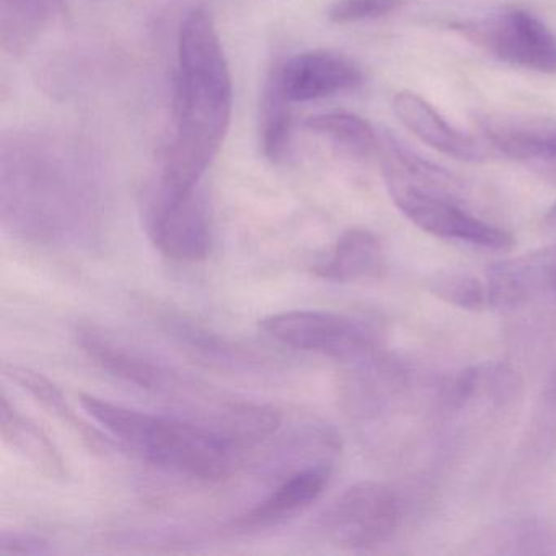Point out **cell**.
I'll use <instances>...</instances> for the list:
<instances>
[{"mask_svg":"<svg viewBox=\"0 0 556 556\" xmlns=\"http://www.w3.org/2000/svg\"><path fill=\"white\" fill-rule=\"evenodd\" d=\"M282 89L291 102H312L341 92H350L363 84L359 67L343 54L308 51L279 67Z\"/></svg>","mask_w":556,"mask_h":556,"instance_id":"7c38bea8","label":"cell"},{"mask_svg":"<svg viewBox=\"0 0 556 556\" xmlns=\"http://www.w3.org/2000/svg\"><path fill=\"white\" fill-rule=\"evenodd\" d=\"M48 552V540L35 533L2 532L0 555H41Z\"/></svg>","mask_w":556,"mask_h":556,"instance_id":"cb8c5ba5","label":"cell"},{"mask_svg":"<svg viewBox=\"0 0 556 556\" xmlns=\"http://www.w3.org/2000/svg\"><path fill=\"white\" fill-rule=\"evenodd\" d=\"M455 30L501 63L540 74H556V38L535 15L506 9L458 22Z\"/></svg>","mask_w":556,"mask_h":556,"instance_id":"277c9868","label":"cell"},{"mask_svg":"<svg viewBox=\"0 0 556 556\" xmlns=\"http://www.w3.org/2000/svg\"><path fill=\"white\" fill-rule=\"evenodd\" d=\"M402 503L392 488L361 481L344 490L321 517V530L344 549H374L395 535Z\"/></svg>","mask_w":556,"mask_h":556,"instance_id":"8992f818","label":"cell"},{"mask_svg":"<svg viewBox=\"0 0 556 556\" xmlns=\"http://www.w3.org/2000/svg\"><path fill=\"white\" fill-rule=\"evenodd\" d=\"M63 0H2V40L18 50L63 12Z\"/></svg>","mask_w":556,"mask_h":556,"instance_id":"44dd1931","label":"cell"},{"mask_svg":"<svg viewBox=\"0 0 556 556\" xmlns=\"http://www.w3.org/2000/svg\"><path fill=\"white\" fill-rule=\"evenodd\" d=\"M333 473L331 458L308 464L301 470L289 473L265 500L247 509L245 513L230 520V529L249 530L266 529L278 526L302 510L311 507L330 484Z\"/></svg>","mask_w":556,"mask_h":556,"instance_id":"30bf717a","label":"cell"},{"mask_svg":"<svg viewBox=\"0 0 556 556\" xmlns=\"http://www.w3.org/2000/svg\"><path fill=\"white\" fill-rule=\"evenodd\" d=\"M405 0H334L328 9V18L334 24H356L377 21L400 11Z\"/></svg>","mask_w":556,"mask_h":556,"instance_id":"603a6c76","label":"cell"},{"mask_svg":"<svg viewBox=\"0 0 556 556\" xmlns=\"http://www.w3.org/2000/svg\"><path fill=\"white\" fill-rule=\"evenodd\" d=\"M0 432L5 444L17 451L25 460L51 480L66 478V462L50 435L27 416L22 415L8 395L0 399Z\"/></svg>","mask_w":556,"mask_h":556,"instance_id":"9a60e30c","label":"cell"},{"mask_svg":"<svg viewBox=\"0 0 556 556\" xmlns=\"http://www.w3.org/2000/svg\"><path fill=\"white\" fill-rule=\"evenodd\" d=\"M5 376L17 383L22 390L28 393L38 405L43 406L50 415L60 419L64 426L71 429L74 434L83 439L84 444L89 445L93 452H109L112 442L106 435H103L99 429L93 428L86 419L80 418L79 413L74 412L73 406L64 399L63 390L45 377L43 374L35 372L28 367L5 366Z\"/></svg>","mask_w":556,"mask_h":556,"instance_id":"2e32d148","label":"cell"},{"mask_svg":"<svg viewBox=\"0 0 556 556\" xmlns=\"http://www.w3.org/2000/svg\"><path fill=\"white\" fill-rule=\"evenodd\" d=\"M260 328L292 350L359 363L377 353L376 334L364 321L333 312L291 311L269 315Z\"/></svg>","mask_w":556,"mask_h":556,"instance_id":"5b68a950","label":"cell"},{"mask_svg":"<svg viewBox=\"0 0 556 556\" xmlns=\"http://www.w3.org/2000/svg\"><path fill=\"white\" fill-rule=\"evenodd\" d=\"M556 247L501 260L488 268V305L497 311H516L553 292Z\"/></svg>","mask_w":556,"mask_h":556,"instance_id":"8fae6325","label":"cell"},{"mask_svg":"<svg viewBox=\"0 0 556 556\" xmlns=\"http://www.w3.org/2000/svg\"><path fill=\"white\" fill-rule=\"evenodd\" d=\"M80 405L128 451L164 470L200 481L230 477L240 451L203 422L149 415L89 393Z\"/></svg>","mask_w":556,"mask_h":556,"instance_id":"3957f363","label":"cell"},{"mask_svg":"<svg viewBox=\"0 0 556 556\" xmlns=\"http://www.w3.org/2000/svg\"><path fill=\"white\" fill-rule=\"evenodd\" d=\"M305 126L312 132L330 139L354 157H379L380 135L359 116L350 113H324L308 118Z\"/></svg>","mask_w":556,"mask_h":556,"instance_id":"ffe728a7","label":"cell"},{"mask_svg":"<svg viewBox=\"0 0 556 556\" xmlns=\"http://www.w3.org/2000/svg\"><path fill=\"white\" fill-rule=\"evenodd\" d=\"M291 100L282 89L279 67L273 71L266 83L262 100V132L263 154L271 162L285 161L291 144Z\"/></svg>","mask_w":556,"mask_h":556,"instance_id":"d6986e66","label":"cell"},{"mask_svg":"<svg viewBox=\"0 0 556 556\" xmlns=\"http://www.w3.org/2000/svg\"><path fill=\"white\" fill-rule=\"evenodd\" d=\"M543 406L548 409V413H556V370L549 377L545 390H543Z\"/></svg>","mask_w":556,"mask_h":556,"instance_id":"d4e9b609","label":"cell"},{"mask_svg":"<svg viewBox=\"0 0 556 556\" xmlns=\"http://www.w3.org/2000/svg\"><path fill=\"white\" fill-rule=\"evenodd\" d=\"M393 113L399 122L419 141L455 161L478 164L488 159L484 146L473 136L458 131L435 112L431 103L413 92H400L393 97Z\"/></svg>","mask_w":556,"mask_h":556,"instance_id":"4fadbf2b","label":"cell"},{"mask_svg":"<svg viewBox=\"0 0 556 556\" xmlns=\"http://www.w3.org/2000/svg\"><path fill=\"white\" fill-rule=\"evenodd\" d=\"M545 224L552 227V229H556V204L548 211V214H546Z\"/></svg>","mask_w":556,"mask_h":556,"instance_id":"484cf974","label":"cell"},{"mask_svg":"<svg viewBox=\"0 0 556 556\" xmlns=\"http://www.w3.org/2000/svg\"><path fill=\"white\" fill-rule=\"evenodd\" d=\"M281 421V413L275 406L263 403L223 402L217 406L210 428L243 452L275 435Z\"/></svg>","mask_w":556,"mask_h":556,"instance_id":"e0dca14e","label":"cell"},{"mask_svg":"<svg viewBox=\"0 0 556 556\" xmlns=\"http://www.w3.org/2000/svg\"><path fill=\"white\" fill-rule=\"evenodd\" d=\"M148 232L155 249L174 262L197 263L210 255V220L197 190L172 193L161 188L149 210Z\"/></svg>","mask_w":556,"mask_h":556,"instance_id":"52a82bcc","label":"cell"},{"mask_svg":"<svg viewBox=\"0 0 556 556\" xmlns=\"http://www.w3.org/2000/svg\"><path fill=\"white\" fill-rule=\"evenodd\" d=\"M386 269V253L376 233L350 229L338 239L330 258L315 266L314 273L325 281L357 282L376 279Z\"/></svg>","mask_w":556,"mask_h":556,"instance_id":"5bb4252c","label":"cell"},{"mask_svg":"<svg viewBox=\"0 0 556 556\" xmlns=\"http://www.w3.org/2000/svg\"><path fill=\"white\" fill-rule=\"evenodd\" d=\"M232 99V77L216 25L204 9H193L178 37L177 129L161 188L172 193L197 190L229 131Z\"/></svg>","mask_w":556,"mask_h":556,"instance_id":"6da1fadb","label":"cell"},{"mask_svg":"<svg viewBox=\"0 0 556 556\" xmlns=\"http://www.w3.org/2000/svg\"><path fill=\"white\" fill-rule=\"evenodd\" d=\"M553 294L556 295V271H555V281H553Z\"/></svg>","mask_w":556,"mask_h":556,"instance_id":"4316f807","label":"cell"},{"mask_svg":"<svg viewBox=\"0 0 556 556\" xmlns=\"http://www.w3.org/2000/svg\"><path fill=\"white\" fill-rule=\"evenodd\" d=\"M77 344L100 369L146 392L180 395L191 389L188 380L142 351L123 344L93 325H80Z\"/></svg>","mask_w":556,"mask_h":556,"instance_id":"9c48e42d","label":"cell"},{"mask_svg":"<svg viewBox=\"0 0 556 556\" xmlns=\"http://www.w3.org/2000/svg\"><path fill=\"white\" fill-rule=\"evenodd\" d=\"M379 162L393 203L422 232L494 252L513 247L509 232L468 210L464 184L455 175L419 157L389 132L380 135Z\"/></svg>","mask_w":556,"mask_h":556,"instance_id":"7a4b0ae2","label":"cell"},{"mask_svg":"<svg viewBox=\"0 0 556 556\" xmlns=\"http://www.w3.org/2000/svg\"><path fill=\"white\" fill-rule=\"evenodd\" d=\"M477 125L486 144L556 185V118L491 112L478 115Z\"/></svg>","mask_w":556,"mask_h":556,"instance_id":"ba28073f","label":"cell"},{"mask_svg":"<svg viewBox=\"0 0 556 556\" xmlns=\"http://www.w3.org/2000/svg\"><path fill=\"white\" fill-rule=\"evenodd\" d=\"M429 291L447 304L465 311L488 307L486 285L465 273H441L429 281Z\"/></svg>","mask_w":556,"mask_h":556,"instance_id":"7402d4cb","label":"cell"},{"mask_svg":"<svg viewBox=\"0 0 556 556\" xmlns=\"http://www.w3.org/2000/svg\"><path fill=\"white\" fill-rule=\"evenodd\" d=\"M167 324L168 333L175 338L178 346L206 366L243 370L255 369L262 364V357L256 356L252 350L232 343L200 325L187 320H170Z\"/></svg>","mask_w":556,"mask_h":556,"instance_id":"ac0fdd59","label":"cell"}]
</instances>
